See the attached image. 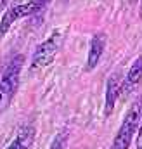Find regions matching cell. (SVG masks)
Returning <instances> with one entry per match:
<instances>
[{"instance_id":"cell-8","label":"cell","mask_w":142,"mask_h":149,"mask_svg":"<svg viewBox=\"0 0 142 149\" xmlns=\"http://www.w3.org/2000/svg\"><path fill=\"white\" fill-rule=\"evenodd\" d=\"M33 139H35V128L31 125L23 127L17 137L12 141V144H9L5 149H30V146L33 144Z\"/></svg>"},{"instance_id":"cell-14","label":"cell","mask_w":142,"mask_h":149,"mask_svg":"<svg viewBox=\"0 0 142 149\" xmlns=\"http://www.w3.org/2000/svg\"><path fill=\"white\" fill-rule=\"evenodd\" d=\"M141 14H142V0H141Z\"/></svg>"},{"instance_id":"cell-6","label":"cell","mask_w":142,"mask_h":149,"mask_svg":"<svg viewBox=\"0 0 142 149\" xmlns=\"http://www.w3.org/2000/svg\"><path fill=\"white\" fill-rule=\"evenodd\" d=\"M141 81H142V56H139V57L134 61L132 68L128 70L125 80L121 81V94H120V97H121V95L127 97L130 92L135 90V87H137Z\"/></svg>"},{"instance_id":"cell-5","label":"cell","mask_w":142,"mask_h":149,"mask_svg":"<svg viewBox=\"0 0 142 149\" xmlns=\"http://www.w3.org/2000/svg\"><path fill=\"white\" fill-rule=\"evenodd\" d=\"M104 47H106V35L101 31V33H95L92 40H90V45H88V54H87V71H92L95 70V66L99 64L102 54H104Z\"/></svg>"},{"instance_id":"cell-2","label":"cell","mask_w":142,"mask_h":149,"mask_svg":"<svg viewBox=\"0 0 142 149\" xmlns=\"http://www.w3.org/2000/svg\"><path fill=\"white\" fill-rule=\"evenodd\" d=\"M141 111H142V99H139L137 102H134V106L128 109L127 116L123 118V123H121L118 134L114 135V141H113L111 149H128L130 148L132 139H134L135 132L139 130Z\"/></svg>"},{"instance_id":"cell-11","label":"cell","mask_w":142,"mask_h":149,"mask_svg":"<svg viewBox=\"0 0 142 149\" xmlns=\"http://www.w3.org/2000/svg\"><path fill=\"white\" fill-rule=\"evenodd\" d=\"M137 149H142V125L139 128V135H137Z\"/></svg>"},{"instance_id":"cell-3","label":"cell","mask_w":142,"mask_h":149,"mask_svg":"<svg viewBox=\"0 0 142 149\" xmlns=\"http://www.w3.org/2000/svg\"><path fill=\"white\" fill-rule=\"evenodd\" d=\"M57 52H59V35L50 37V38H47L45 42H42L36 47V50L33 52V57H31V71L47 68L56 59Z\"/></svg>"},{"instance_id":"cell-4","label":"cell","mask_w":142,"mask_h":149,"mask_svg":"<svg viewBox=\"0 0 142 149\" xmlns=\"http://www.w3.org/2000/svg\"><path fill=\"white\" fill-rule=\"evenodd\" d=\"M36 14V3L35 0L28 2V3H19V5H12L9 7L2 19H0V42L3 40V37L9 33V30L12 28V24L17 21V19H23V17H28V16H33Z\"/></svg>"},{"instance_id":"cell-1","label":"cell","mask_w":142,"mask_h":149,"mask_svg":"<svg viewBox=\"0 0 142 149\" xmlns=\"http://www.w3.org/2000/svg\"><path fill=\"white\" fill-rule=\"evenodd\" d=\"M24 64V56L17 54L16 57H12V61L7 64L5 71L2 74L0 80V114L9 109L17 88H19V76H21V70Z\"/></svg>"},{"instance_id":"cell-10","label":"cell","mask_w":142,"mask_h":149,"mask_svg":"<svg viewBox=\"0 0 142 149\" xmlns=\"http://www.w3.org/2000/svg\"><path fill=\"white\" fill-rule=\"evenodd\" d=\"M35 3H36V14H38L40 10H43L50 3V0H35Z\"/></svg>"},{"instance_id":"cell-7","label":"cell","mask_w":142,"mask_h":149,"mask_svg":"<svg viewBox=\"0 0 142 149\" xmlns=\"http://www.w3.org/2000/svg\"><path fill=\"white\" fill-rule=\"evenodd\" d=\"M121 94V81H120V76L114 73L109 80H107L106 85V104H104V116H109L111 113L114 111V104L118 101Z\"/></svg>"},{"instance_id":"cell-13","label":"cell","mask_w":142,"mask_h":149,"mask_svg":"<svg viewBox=\"0 0 142 149\" xmlns=\"http://www.w3.org/2000/svg\"><path fill=\"white\" fill-rule=\"evenodd\" d=\"M128 2H130V3H135V2H137V0H128Z\"/></svg>"},{"instance_id":"cell-9","label":"cell","mask_w":142,"mask_h":149,"mask_svg":"<svg viewBox=\"0 0 142 149\" xmlns=\"http://www.w3.org/2000/svg\"><path fill=\"white\" fill-rule=\"evenodd\" d=\"M66 142H68V132L63 130V132H59V134L54 137V141H52V144H50L49 149H64Z\"/></svg>"},{"instance_id":"cell-12","label":"cell","mask_w":142,"mask_h":149,"mask_svg":"<svg viewBox=\"0 0 142 149\" xmlns=\"http://www.w3.org/2000/svg\"><path fill=\"white\" fill-rule=\"evenodd\" d=\"M5 5H7V0H0V12L5 9Z\"/></svg>"}]
</instances>
